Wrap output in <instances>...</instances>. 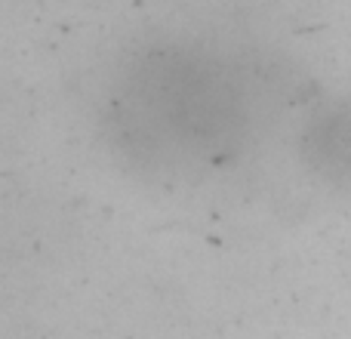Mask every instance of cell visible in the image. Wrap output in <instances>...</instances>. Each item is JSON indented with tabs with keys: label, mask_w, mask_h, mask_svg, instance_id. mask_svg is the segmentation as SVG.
<instances>
[{
	"label": "cell",
	"mask_w": 351,
	"mask_h": 339,
	"mask_svg": "<svg viewBox=\"0 0 351 339\" xmlns=\"http://www.w3.org/2000/svg\"><path fill=\"white\" fill-rule=\"evenodd\" d=\"M305 145L315 152V167L336 179H351V105H336L324 111L305 136Z\"/></svg>",
	"instance_id": "cell-1"
}]
</instances>
